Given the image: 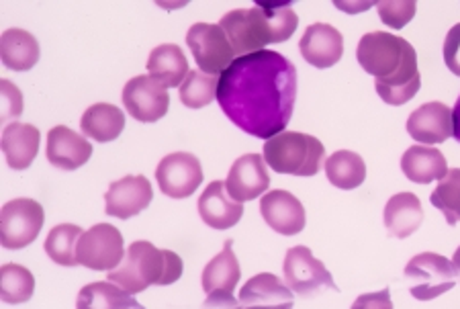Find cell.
Listing matches in <instances>:
<instances>
[{"mask_svg": "<svg viewBox=\"0 0 460 309\" xmlns=\"http://www.w3.org/2000/svg\"><path fill=\"white\" fill-rule=\"evenodd\" d=\"M41 134L35 125L9 123L3 131V152L13 171H27L40 152Z\"/></svg>", "mask_w": 460, "mask_h": 309, "instance_id": "22", "label": "cell"}, {"mask_svg": "<svg viewBox=\"0 0 460 309\" xmlns=\"http://www.w3.org/2000/svg\"><path fill=\"white\" fill-rule=\"evenodd\" d=\"M187 46L205 75H224L235 60L232 43L219 25L195 23L187 33Z\"/></svg>", "mask_w": 460, "mask_h": 309, "instance_id": "9", "label": "cell"}, {"mask_svg": "<svg viewBox=\"0 0 460 309\" xmlns=\"http://www.w3.org/2000/svg\"><path fill=\"white\" fill-rule=\"evenodd\" d=\"M155 181L162 193L170 199H187L203 182V166L189 152H174L160 160Z\"/></svg>", "mask_w": 460, "mask_h": 309, "instance_id": "12", "label": "cell"}, {"mask_svg": "<svg viewBox=\"0 0 460 309\" xmlns=\"http://www.w3.org/2000/svg\"><path fill=\"white\" fill-rule=\"evenodd\" d=\"M46 156L51 166L72 172L91 160L93 146L88 139H84V136H78L76 131L66 128V125H58L48 134Z\"/></svg>", "mask_w": 460, "mask_h": 309, "instance_id": "19", "label": "cell"}, {"mask_svg": "<svg viewBox=\"0 0 460 309\" xmlns=\"http://www.w3.org/2000/svg\"><path fill=\"white\" fill-rule=\"evenodd\" d=\"M301 56L315 68H332L344 56V38L333 25L315 23L309 25L299 43Z\"/></svg>", "mask_w": 460, "mask_h": 309, "instance_id": "18", "label": "cell"}, {"mask_svg": "<svg viewBox=\"0 0 460 309\" xmlns=\"http://www.w3.org/2000/svg\"><path fill=\"white\" fill-rule=\"evenodd\" d=\"M415 0H381L376 4L378 17L391 29H403L415 17Z\"/></svg>", "mask_w": 460, "mask_h": 309, "instance_id": "34", "label": "cell"}, {"mask_svg": "<svg viewBox=\"0 0 460 309\" xmlns=\"http://www.w3.org/2000/svg\"><path fill=\"white\" fill-rule=\"evenodd\" d=\"M123 107L139 123H155L168 113L170 94L155 78L136 76L123 88Z\"/></svg>", "mask_w": 460, "mask_h": 309, "instance_id": "13", "label": "cell"}, {"mask_svg": "<svg viewBox=\"0 0 460 309\" xmlns=\"http://www.w3.org/2000/svg\"><path fill=\"white\" fill-rule=\"evenodd\" d=\"M184 264L172 250H158L146 240H137L128 248L123 262L109 270V281L117 283L131 296L152 285H172L182 277Z\"/></svg>", "mask_w": 460, "mask_h": 309, "instance_id": "4", "label": "cell"}, {"mask_svg": "<svg viewBox=\"0 0 460 309\" xmlns=\"http://www.w3.org/2000/svg\"><path fill=\"white\" fill-rule=\"evenodd\" d=\"M402 171L411 182L428 185L432 181H442L448 174V164L444 154L432 146H413L403 154Z\"/></svg>", "mask_w": 460, "mask_h": 309, "instance_id": "24", "label": "cell"}, {"mask_svg": "<svg viewBox=\"0 0 460 309\" xmlns=\"http://www.w3.org/2000/svg\"><path fill=\"white\" fill-rule=\"evenodd\" d=\"M46 213L35 199H13L0 211V242L6 250H21L33 244L40 235Z\"/></svg>", "mask_w": 460, "mask_h": 309, "instance_id": "6", "label": "cell"}, {"mask_svg": "<svg viewBox=\"0 0 460 309\" xmlns=\"http://www.w3.org/2000/svg\"><path fill=\"white\" fill-rule=\"evenodd\" d=\"M325 176L336 189H358L367 179V164L362 156L350 150H338L325 162Z\"/></svg>", "mask_w": 460, "mask_h": 309, "instance_id": "29", "label": "cell"}, {"mask_svg": "<svg viewBox=\"0 0 460 309\" xmlns=\"http://www.w3.org/2000/svg\"><path fill=\"white\" fill-rule=\"evenodd\" d=\"M0 97H3V121H11L23 113V94L9 80L0 83Z\"/></svg>", "mask_w": 460, "mask_h": 309, "instance_id": "35", "label": "cell"}, {"mask_svg": "<svg viewBox=\"0 0 460 309\" xmlns=\"http://www.w3.org/2000/svg\"><path fill=\"white\" fill-rule=\"evenodd\" d=\"M217 101L235 128L270 139L285 131L293 117L296 68L272 49L235 57L219 76Z\"/></svg>", "mask_w": 460, "mask_h": 309, "instance_id": "1", "label": "cell"}, {"mask_svg": "<svg viewBox=\"0 0 460 309\" xmlns=\"http://www.w3.org/2000/svg\"><path fill=\"white\" fill-rule=\"evenodd\" d=\"M452 269H455V275H456V278L460 281V248H456L455 259H452Z\"/></svg>", "mask_w": 460, "mask_h": 309, "instance_id": "38", "label": "cell"}, {"mask_svg": "<svg viewBox=\"0 0 460 309\" xmlns=\"http://www.w3.org/2000/svg\"><path fill=\"white\" fill-rule=\"evenodd\" d=\"M0 57L9 70L27 72L40 62V43L25 29H6L0 38Z\"/></svg>", "mask_w": 460, "mask_h": 309, "instance_id": "26", "label": "cell"}, {"mask_svg": "<svg viewBox=\"0 0 460 309\" xmlns=\"http://www.w3.org/2000/svg\"><path fill=\"white\" fill-rule=\"evenodd\" d=\"M356 60L367 75L375 76L378 97L387 105H405L418 94L421 86L418 54L403 38L385 31L362 35Z\"/></svg>", "mask_w": 460, "mask_h": 309, "instance_id": "2", "label": "cell"}, {"mask_svg": "<svg viewBox=\"0 0 460 309\" xmlns=\"http://www.w3.org/2000/svg\"><path fill=\"white\" fill-rule=\"evenodd\" d=\"M452 125H455V134L452 136H455L460 144V97L455 105V111H452Z\"/></svg>", "mask_w": 460, "mask_h": 309, "instance_id": "37", "label": "cell"}, {"mask_svg": "<svg viewBox=\"0 0 460 309\" xmlns=\"http://www.w3.org/2000/svg\"><path fill=\"white\" fill-rule=\"evenodd\" d=\"M147 72L166 88H174L184 83L190 70L187 57L176 43H162L147 57Z\"/></svg>", "mask_w": 460, "mask_h": 309, "instance_id": "27", "label": "cell"}, {"mask_svg": "<svg viewBox=\"0 0 460 309\" xmlns=\"http://www.w3.org/2000/svg\"><path fill=\"white\" fill-rule=\"evenodd\" d=\"M242 270L234 254V242L226 240L224 250L203 270V289L207 293L205 307H237L234 289L240 283Z\"/></svg>", "mask_w": 460, "mask_h": 309, "instance_id": "11", "label": "cell"}, {"mask_svg": "<svg viewBox=\"0 0 460 309\" xmlns=\"http://www.w3.org/2000/svg\"><path fill=\"white\" fill-rule=\"evenodd\" d=\"M434 207L444 213L448 225L460 222V168H452L448 174L438 182L436 190L429 197Z\"/></svg>", "mask_w": 460, "mask_h": 309, "instance_id": "33", "label": "cell"}, {"mask_svg": "<svg viewBox=\"0 0 460 309\" xmlns=\"http://www.w3.org/2000/svg\"><path fill=\"white\" fill-rule=\"evenodd\" d=\"M226 187L235 201H252L264 195L270 187V174L266 171L264 156L246 154L237 158L227 172Z\"/></svg>", "mask_w": 460, "mask_h": 309, "instance_id": "15", "label": "cell"}, {"mask_svg": "<svg viewBox=\"0 0 460 309\" xmlns=\"http://www.w3.org/2000/svg\"><path fill=\"white\" fill-rule=\"evenodd\" d=\"M152 199L154 190L150 181L142 174H129L109 185V190L105 193V211L111 217L131 219L150 207Z\"/></svg>", "mask_w": 460, "mask_h": 309, "instance_id": "14", "label": "cell"}, {"mask_svg": "<svg viewBox=\"0 0 460 309\" xmlns=\"http://www.w3.org/2000/svg\"><path fill=\"white\" fill-rule=\"evenodd\" d=\"M80 129L86 137L94 139L99 144L113 142L125 129V115L119 107L109 105V102H96L88 107L83 119H80Z\"/></svg>", "mask_w": 460, "mask_h": 309, "instance_id": "25", "label": "cell"}, {"mask_svg": "<svg viewBox=\"0 0 460 309\" xmlns=\"http://www.w3.org/2000/svg\"><path fill=\"white\" fill-rule=\"evenodd\" d=\"M217 76L205 75V72L190 70L189 76L181 84V102L189 109H203L217 97Z\"/></svg>", "mask_w": 460, "mask_h": 309, "instance_id": "32", "label": "cell"}, {"mask_svg": "<svg viewBox=\"0 0 460 309\" xmlns=\"http://www.w3.org/2000/svg\"><path fill=\"white\" fill-rule=\"evenodd\" d=\"M405 278L411 283V296L420 301H432L440 297L442 293H448L456 283L452 262L436 252L413 256L405 264Z\"/></svg>", "mask_w": 460, "mask_h": 309, "instance_id": "7", "label": "cell"}, {"mask_svg": "<svg viewBox=\"0 0 460 309\" xmlns=\"http://www.w3.org/2000/svg\"><path fill=\"white\" fill-rule=\"evenodd\" d=\"M260 216L280 235H296L305 227V207L288 190H270L260 201Z\"/></svg>", "mask_w": 460, "mask_h": 309, "instance_id": "16", "label": "cell"}, {"mask_svg": "<svg viewBox=\"0 0 460 309\" xmlns=\"http://www.w3.org/2000/svg\"><path fill=\"white\" fill-rule=\"evenodd\" d=\"M299 17L293 3H256L252 9H235L221 17L219 27L224 29L234 54L237 57L262 51L269 43H283L291 40Z\"/></svg>", "mask_w": 460, "mask_h": 309, "instance_id": "3", "label": "cell"}, {"mask_svg": "<svg viewBox=\"0 0 460 309\" xmlns=\"http://www.w3.org/2000/svg\"><path fill=\"white\" fill-rule=\"evenodd\" d=\"M424 222V209L420 199L411 193L393 195L385 207V227L391 238H410Z\"/></svg>", "mask_w": 460, "mask_h": 309, "instance_id": "23", "label": "cell"}, {"mask_svg": "<svg viewBox=\"0 0 460 309\" xmlns=\"http://www.w3.org/2000/svg\"><path fill=\"white\" fill-rule=\"evenodd\" d=\"M78 264L88 270H113L125 259L123 235L111 224H96L80 235L76 246Z\"/></svg>", "mask_w": 460, "mask_h": 309, "instance_id": "8", "label": "cell"}, {"mask_svg": "<svg viewBox=\"0 0 460 309\" xmlns=\"http://www.w3.org/2000/svg\"><path fill=\"white\" fill-rule=\"evenodd\" d=\"M84 232L74 224H59L48 234L46 238V254L59 267H76L78 256L76 246L80 235Z\"/></svg>", "mask_w": 460, "mask_h": 309, "instance_id": "31", "label": "cell"}, {"mask_svg": "<svg viewBox=\"0 0 460 309\" xmlns=\"http://www.w3.org/2000/svg\"><path fill=\"white\" fill-rule=\"evenodd\" d=\"M407 134L411 139L426 146L442 144L455 134V125H452V111L444 102H426L415 109L407 119Z\"/></svg>", "mask_w": 460, "mask_h": 309, "instance_id": "17", "label": "cell"}, {"mask_svg": "<svg viewBox=\"0 0 460 309\" xmlns=\"http://www.w3.org/2000/svg\"><path fill=\"white\" fill-rule=\"evenodd\" d=\"M285 281L301 297H311L323 289L338 291L330 270L317 260L307 246L288 248L285 256Z\"/></svg>", "mask_w": 460, "mask_h": 309, "instance_id": "10", "label": "cell"}, {"mask_svg": "<svg viewBox=\"0 0 460 309\" xmlns=\"http://www.w3.org/2000/svg\"><path fill=\"white\" fill-rule=\"evenodd\" d=\"M35 277L21 264H3L0 269V299L3 304L21 305L33 297Z\"/></svg>", "mask_w": 460, "mask_h": 309, "instance_id": "30", "label": "cell"}, {"mask_svg": "<svg viewBox=\"0 0 460 309\" xmlns=\"http://www.w3.org/2000/svg\"><path fill=\"white\" fill-rule=\"evenodd\" d=\"M199 216L213 230H229L243 216V205L229 195L224 181H213L199 197Z\"/></svg>", "mask_w": 460, "mask_h": 309, "instance_id": "20", "label": "cell"}, {"mask_svg": "<svg viewBox=\"0 0 460 309\" xmlns=\"http://www.w3.org/2000/svg\"><path fill=\"white\" fill-rule=\"evenodd\" d=\"M78 309H139L136 297L113 281L91 283L78 293Z\"/></svg>", "mask_w": 460, "mask_h": 309, "instance_id": "28", "label": "cell"}, {"mask_svg": "<svg viewBox=\"0 0 460 309\" xmlns=\"http://www.w3.org/2000/svg\"><path fill=\"white\" fill-rule=\"evenodd\" d=\"M240 305L254 309H291L295 305V293L291 287L280 283L277 275L262 272L242 287Z\"/></svg>", "mask_w": 460, "mask_h": 309, "instance_id": "21", "label": "cell"}, {"mask_svg": "<svg viewBox=\"0 0 460 309\" xmlns=\"http://www.w3.org/2000/svg\"><path fill=\"white\" fill-rule=\"evenodd\" d=\"M323 156V144L299 131H280L264 142V162L279 174L315 176Z\"/></svg>", "mask_w": 460, "mask_h": 309, "instance_id": "5", "label": "cell"}, {"mask_svg": "<svg viewBox=\"0 0 460 309\" xmlns=\"http://www.w3.org/2000/svg\"><path fill=\"white\" fill-rule=\"evenodd\" d=\"M444 62L452 75L460 76V23L452 27L444 40Z\"/></svg>", "mask_w": 460, "mask_h": 309, "instance_id": "36", "label": "cell"}]
</instances>
